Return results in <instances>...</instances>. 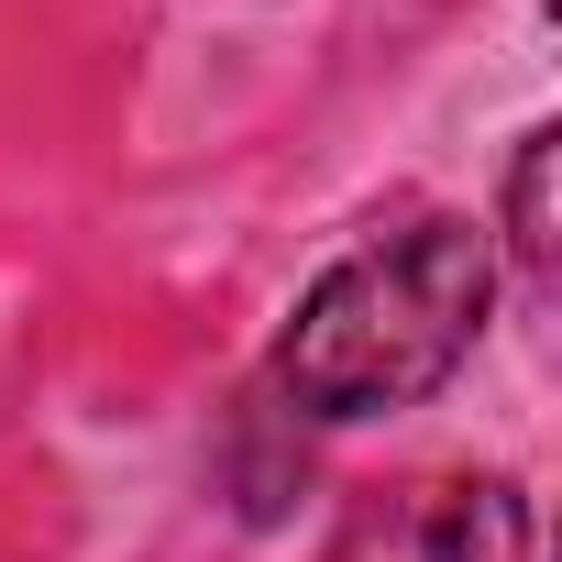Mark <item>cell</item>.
<instances>
[{
	"label": "cell",
	"instance_id": "obj_1",
	"mask_svg": "<svg viewBox=\"0 0 562 562\" xmlns=\"http://www.w3.org/2000/svg\"><path fill=\"white\" fill-rule=\"evenodd\" d=\"M496 299V254L474 221H397L375 243H353L321 288L299 299L288 342H276V397L299 419H375L430 397Z\"/></svg>",
	"mask_w": 562,
	"mask_h": 562
},
{
	"label": "cell",
	"instance_id": "obj_2",
	"mask_svg": "<svg viewBox=\"0 0 562 562\" xmlns=\"http://www.w3.org/2000/svg\"><path fill=\"white\" fill-rule=\"evenodd\" d=\"M529 529H518V496L507 485H463L441 507V562H518Z\"/></svg>",
	"mask_w": 562,
	"mask_h": 562
},
{
	"label": "cell",
	"instance_id": "obj_3",
	"mask_svg": "<svg viewBox=\"0 0 562 562\" xmlns=\"http://www.w3.org/2000/svg\"><path fill=\"white\" fill-rule=\"evenodd\" d=\"M518 254L551 265V133H529V155H518Z\"/></svg>",
	"mask_w": 562,
	"mask_h": 562
}]
</instances>
